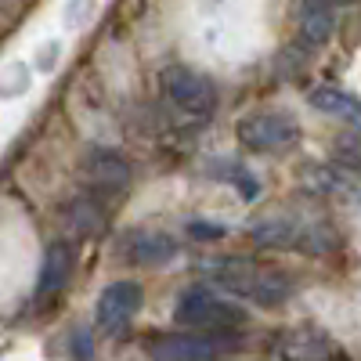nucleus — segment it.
<instances>
[{"label": "nucleus", "mask_w": 361, "mask_h": 361, "mask_svg": "<svg viewBox=\"0 0 361 361\" xmlns=\"http://www.w3.org/2000/svg\"><path fill=\"white\" fill-rule=\"evenodd\" d=\"M206 275H209V282H217L231 296L253 300L260 307H279L293 296V279L286 271L264 267V264H253V260H243V257H224L217 264H209Z\"/></svg>", "instance_id": "obj_1"}, {"label": "nucleus", "mask_w": 361, "mask_h": 361, "mask_svg": "<svg viewBox=\"0 0 361 361\" xmlns=\"http://www.w3.org/2000/svg\"><path fill=\"white\" fill-rule=\"evenodd\" d=\"M173 318L177 325L188 329H209V333H224L246 322V311L235 304V300L217 296L214 289H188L185 296H177L173 304Z\"/></svg>", "instance_id": "obj_2"}, {"label": "nucleus", "mask_w": 361, "mask_h": 361, "mask_svg": "<svg viewBox=\"0 0 361 361\" xmlns=\"http://www.w3.org/2000/svg\"><path fill=\"white\" fill-rule=\"evenodd\" d=\"M253 243L267 250H300V253H325L333 250V231L311 224V221H293V217H271L253 228Z\"/></svg>", "instance_id": "obj_3"}, {"label": "nucleus", "mask_w": 361, "mask_h": 361, "mask_svg": "<svg viewBox=\"0 0 361 361\" xmlns=\"http://www.w3.org/2000/svg\"><path fill=\"white\" fill-rule=\"evenodd\" d=\"M159 87H163L166 102L188 116H214L217 109V87L185 66H166L159 76Z\"/></svg>", "instance_id": "obj_4"}, {"label": "nucleus", "mask_w": 361, "mask_h": 361, "mask_svg": "<svg viewBox=\"0 0 361 361\" xmlns=\"http://www.w3.org/2000/svg\"><path fill=\"white\" fill-rule=\"evenodd\" d=\"M224 350H231V336L209 333V329H195L188 336H159L148 343L152 361H217Z\"/></svg>", "instance_id": "obj_5"}, {"label": "nucleus", "mask_w": 361, "mask_h": 361, "mask_svg": "<svg viewBox=\"0 0 361 361\" xmlns=\"http://www.w3.org/2000/svg\"><path fill=\"white\" fill-rule=\"evenodd\" d=\"M296 137L300 127L286 112H250L238 123V141L253 148V152H279V148H289Z\"/></svg>", "instance_id": "obj_6"}, {"label": "nucleus", "mask_w": 361, "mask_h": 361, "mask_svg": "<svg viewBox=\"0 0 361 361\" xmlns=\"http://www.w3.org/2000/svg\"><path fill=\"white\" fill-rule=\"evenodd\" d=\"M116 253L127 257L130 264H166L177 253V243L166 231H152V228H134L116 243Z\"/></svg>", "instance_id": "obj_7"}, {"label": "nucleus", "mask_w": 361, "mask_h": 361, "mask_svg": "<svg viewBox=\"0 0 361 361\" xmlns=\"http://www.w3.org/2000/svg\"><path fill=\"white\" fill-rule=\"evenodd\" d=\"M141 286L137 282H112L102 296H98V307H94V318H98V325L102 329H119V325H127L134 314H137V307H141Z\"/></svg>", "instance_id": "obj_8"}, {"label": "nucleus", "mask_w": 361, "mask_h": 361, "mask_svg": "<svg viewBox=\"0 0 361 361\" xmlns=\"http://www.w3.org/2000/svg\"><path fill=\"white\" fill-rule=\"evenodd\" d=\"M282 361H333L336 357V343L329 340L318 329H293L279 343Z\"/></svg>", "instance_id": "obj_9"}, {"label": "nucleus", "mask_w": 361, "mask_h": 361, "mask_svg": "<svg viewBox=\"0 0 361 361\" xmlns=\"http://www.w3.org/2000/svg\"><path fill=\"white\" fill-rule=\"evenodd\" d=\"M73 246L69 243H51L44 253V267H40V282H37V300H51L66 289L69 275H73Z\"/></svg>", "instance_id": "obj_10"}, {"label": "nucleus", "mask_w": 361, "mask_h": 361, "mask_svg": "<svg viewBox=\"0 0 361 361\" xmlns=\"http://www.w3.org/2000/svg\"><path fill=\"white\" fill-rule=\"evenodd\" d=\"M87 180H90V188H98V192H119V188L130 185V163L123 156L98 148V152L87 156Z\"/></svg>", "instance_id": "obj_11"}, {"label": "nucleus", "mask_w": 361, "mask_h": 361, "mask_svg": "<svg viewBox=\"0 0 361 361\" xmlns=\"http://www.w3.org/2000/svg\"><path fill=\"white\" fill-rule=\"evenodd\" d=\"M336 29V15H333V4L329 0H304L300 4V37L311 47H322Z\"/></svg>", "instance_id": "obj_12"}, {"label": "nucleus", "mask_w": 361, "mask_h": 361, "mask_svg": "<svg viewBox=\"0 0 361 361\" xmlns=\"http://www.w3.org/2000/svg\"><path fill=\"white\" fill-rule=\"evenodd\" d=\"M311 105L325 116H336V119H350V123L361 127V98L354 94H343L336 87H318L311 90Z\"/></svg>", "instance_id": "obj_13"}, {"label": "nucleus", "mask_w": 361, "mask_h": 361, "mask_svg": "<svg viewBox=\"0 0 361 361\" xmlns=\"http://www.w3.org/2000/svg\"><path fill=\"white\" fill-rule=\"evenodd\" d=\"M336 156H340V163H347L350 170L361 173V141H340Z\"/></svg>", "instance_id": "obj_14"}, {"label": "nucleus", "mask_w": 361, "mask_h": 361, "mask_svg": "<svg viewBox=\"0 0 361 361\" xmlns=\"http://www.w3.org/2000/svg\"><path fill=\"white\" fill-rule=\"evenodd\" d=\"M192 235H195V238H221L224 228H221V224H192Z\"/></svg>", "instance_id": "obj_15"}, {"label": "nucleus", "mask_w": 361, "mask_h": 361, "mask_svg": "<svg viewBox=\"0 0 361 361\" xmlns=\"http://www.w3.org/2000/svg\"><path fill=\"white\" fill-rule=\"evenodd\" d=\"M329 4H333V8H340V4H350V0H329Z\"/></svg>", "instance_id": "obj_16"}]
</instances>
